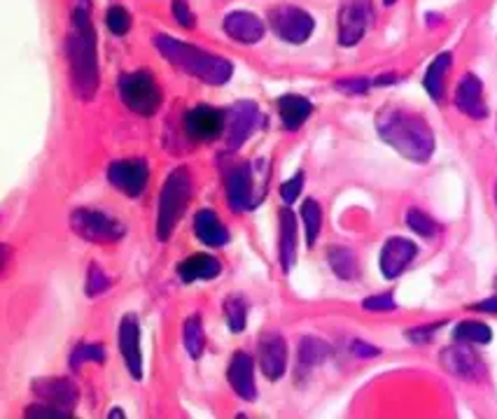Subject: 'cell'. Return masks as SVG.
<instances>
[{"label":"cell","mask_w":497,"mask_h":419,"mask_svg":"<svg viewBox=\"0 0 497 419\" xmlns=\"http://www.w3.org/2000/svg\"><path fill=\"white\" fill-rule=\"evenodd\" d=\"M106 26L112 36L122 37V36H127L129 28H131V16H129V12L124 10V7L112 5V7H108V12H106Z\"/></svg>","instance_id":"cell-34"},{"label":"cell","mask_w":497,"mask_h":419,"mask_svg":"<svg viewBox=\"0 0 497 419\" xmlns=\"http://www.w3.org/2000/svg\"><path fill=\"white\" fill-rule=\"evenodd\" d=\"M271 31L290 45H304L311 37L316 21L306 10L295 5H278L269 12Z\"/></svg>","instance_id":"cell-7"},{"label":"cell","mask_w":497,"mask_h":419,"mask_svg":"<svg viewBox=\"0 0 497 419\" xmlns=\"http://www.w3.org/2000/svg\"><path fill=\"white\" fill-rule=\"evenodd\" d=\"M374 19L371 0H344L339 10V45L341 47H355L365 37L367 28Z\"/></svg>","instance_id":"cell-8"},{"label":"cell","mask_w":497,"mask_h":419,"mask_svg":"<svg viewBox=\"0 0 497 419\" xmlns=\"http://www.w3.org/2000/svg\"><path fill=\"white\" fill-rule=\"evenodd\" d=\"M257 126H260V107L253 100H238L227 112V126H224L229 149L236 152L238 147H243V142L253 136Z\"/></svg>","instance_id":"cell-11"},{"label":"cell","mask_w":497,"mask_h":419,"mask_svg":"<svg viewBox=\"0 0 497 419\" xmlns=\"http://www.w3.org/2000/svg\"><path fill=\"white\" fill-rule=\"evenodd\" d=\"M257 187H254V173L250 163H238L227 173V200L229 208L241 215V212H248V210L257 208V200L260 196L254 194Z\"/></svg>","instance_id":"cell-10"},{"label":"cell","mask_w":497,"mask_h":419,"mask_svg":"<svg viewBox=\"0 0 497 419\" xmlns=\"http://www.w3.org/2000/svg\"><path fill=\"white\" fill-rule=\"evenodd\" d=\"M103 363L106 362V350L101 345H94V342H79L73 352H70V368L79 371L82 363Z\"/></svg>","instance_id":"cell-32"},{"label":"cell","mask_w":497,"mask_h":419,"mask_svg":"<svg viewBox=\"0 0 497 419\" xmlns=\"http://www.w3.org/2000/svg\"><path fill=\"white\" fill-rule=\"evenodd\" d=\"M419 254L416 242L407 240V238H390L381 250V272L386 280H397L411 266V261Z\"/></svg>","instance_id":"cell-16"},{"label":"cell","mask_w":497,"mask_h":419,"mask_svg":"<svg viewBox=\"0 0 497 419\" xmlns=\"http://www.w3.org/2000/svg\"><path fill=\"white\" fill-rule=\"evenodd\" d=\"M182 342H185V350L192 359H202L203 347H206V335H203L202 317H190L182 326Z\"/></svg>","instance_id":"cell-28"},{"label":"cell","mask_w":497,"mask_h":419,"mask_svg":"<svg viewBox=\"0 0 497 419\" xmlns=\"http://www.w3.org/2000/svg\"><path fill=\"white\" fill-rule=\"evenodd\" d=\"M108 417H119V419H122L124 417V413H122V410H119V408H115V410H110V413H108Z\"/></svg>","instance_id":"cell-44"},{"label":"cell","mask_w":497,"mask_h":419,"mask_svg":"<svg viewBox=\"0 0 497 419\" xmlns=\"http://www.w3.org/2000/svg\"><path fill=\"white\" fill-rule=\"evenodd\" d=\"M407 224L413 233H419V236H423V238H434L437 233H440V226H437V221H434L430 215H425L423 210H416V208L409 210Z\"/></svg>","instance_id":"cell-33"},{"label":"cell","mask_w":497,"mask_h":419,"mask_svg":"<svg viewBox=\"0 0 497 419\" xmlns=\"http://www.w3.org/2000/svg\"><path fill=\"white\" fill-rule=\"evenodd\" d=\"M450 63H453V58H450L449 52H444L434 58L432 63H430L428 73H425L423 87L434 103H441V98H444V79H446V73H449V68H450Z\"/></svg>","instance_id":"cell-26"},{"label":"cell","mask_w":497,"mask_h":419,"mask_svg":"<svg viewBox=\"0 0 497 419\" xmlns=\"http://www.w3.org/2000/svg\"><path fill=\"white\" fill-rule=\"evenodd\" d=\"M383 3H386V5H395L397 0H383Z\"/></svg>","instance_id":"cell-45"},{"label":"cell","mask_w":497,"mask_h":419,"mask_svg":"<svg viewBox=\"0 0 497 419\" xmlns=\"http://www.w3.org/2000/svg\"><path fill=\"white\" fill-rule=\"evenodd\" d=\"M108 287H110V280H108L106 272L96 266V263H91L89 272H87V287H85L87 296H89V299H96V296H101L103 291H108Z\"/></svg>","instance_id":"cell-35"},{"label":"cell","mask_w":497,"mask_h":419,"mask_svg":"<svg viewBox=\"0 0 497 419\" xmlns=\"http://www.w3.org/2000/svg\"><path fill=\"white\" fill-rule=\"evenodd\" d=\"M24 414H26V417H37V419H70L73 417V413H70V410L57 408V405H49V404L31 405V408H28Z\"/></svg>","instance_id":"cell-36"},{"label":"cell","mask_w":497,"mask_h":419,"mask_svg":"<svg viewBox=\"0 0 497 419\" xmlns=\"http://www.w3.org/2000/svg\"><path fill=\"white\" fill-rule=\"evenodd\" d=\"M33 393L43 398V404L57 405V408L73 410L79 401L78 384L70 383L68 377H45L33 383Z\"/></svg>","instance_id":"cell-15"},{"label":"cell","mask_w":497,"mask_h":419,"mask_svg":"<svg viewBox=\"0 0 497 419\" xmlns=\"http://www.w3.org/2000/svg\"><path fill=\"white\" fill-rule=\"evenodd\" d=\"M185 133L196 142H212L223 136L227 126V115L211 105H196L185 115Z\"/></svg>","instance_id":"cell-12"},{"label":"cell","mask_w":497,"mask_h":419,"mask_svg":"<svg viewBox=\"0 0 497 419\" xmlns=\"http://www.w3.org/2000/svg\"><path fill=\"white\" fill-rule=\"evenodd\" d=\"M453 338L458 342H474V345H486L492 341L491 326L481 324V322H461L453 329Z\"/></svg>","instance_id":"cell-30"},{"label":"cell","mask_w":497,"mask_h":419,"mask_svg":"<svg viewBox=\"0 0 497 419\" xmlns=\"http://www.w3.org/2000/svg\"><path fill=\"white\" fill-rule=\"evenodd\" d=\"M150 178V168L143 158H127V161H115L108 168V182L122 191L129 199H136L145 191Z\"/></svg>","instance_id":"cell-9"},{"label":"cell","mask_w":497,"mask_h":419,"mask_svg":"<svg viewBox=\"0 0 497 419\" xmlns=\"http://www.w3.org/2000/svg\"><path fill=\"white\" fill-rule=\"evenodd\" d=\"M224 317H227L229 331L241 333V331L248 326V301H245V296L232 293V296L224 301Z\"/></svg>","instance_id":"cell-29"},{"label":"cell","mask_w":497,"mask_h":419,"mask_svg":"<svg viewBox=\"0 0 497 419\" xmlns=\"http://www.w3.org/2000/svg\"><path fill=\"white\" fill-rule=\"evenodd\" d=\"M304 189V173L299 170V173L295 175L292 179H287L285 184L281 187V199L285 205H292L296 199H299V194H302Z\"/></svg>","instance_id":"cell-37"},{"label":"cell","mask_w":497,"mask_h":419,"mask_svg":"<svg viewBox=\"0 0 497 419\" xmlns=\"http://www.w3.org/2000/svg\"><path fill=\"white\" fill-rule=\"evenodd\" d=\"M220 271H223L220 261L215 257H208V254H194V257L178 263V278L185 284L215 280L220 275Z\"/></svg>","instance_id":"cell-21"},{"label":"cell","mask_w":497,"mask_h":419,"mask_svg":"<svg viewBox=\"0 0 497 419\" xmlns=\"http://www.w3.org/2000/svg\"><path fill=\"white\" fill-rule=\"evenodd\" d=\"M329 352L332 350L325 341H320L316 335H304L302 342H299V354H296V373L308 375L313 368L327 362Z\"/></svg>","instance_id":"cell-24"},{"label":"cell","mask_w":497,"mask_h":419,"mask_svg":"<svg viewBox=\"0 0 497 419\" xmlns=\"http://www.w3.org/2000/svg\"><path fill=\"white\" fill-rule=\"evenodd\" d=\"M192 199V173L187 166H178L166 178L161 194H159V215H157V236L159 240H169L173 236L175 226L181 224L185 215L187 203Z\"/></svg>","instance_id":"cell-4"},{"label":"cell","mask_w":497,"mask_h":419,"mask_svg":"<svg viewBox=\"0 0 497 419\" xmlns=\"http://www.w3.org/2000/svg\"><path fill=\"white\" fill-rule=\"evenodd\" d=\"M296 261V217L285 205L281 212V266L283 271L290 272Z\"/></svg>","instance_id":"cell-25"},{"label":"cell","mask_w":497,"mask_h":419,"mask_svg":"<svg viewBox=\"0 0 497 419\" xmlns=\"http://www.w3.org/2000/svg\"><path fill=\"white\" fill-rule=\"evenodd\" d=\"M365 310H374V312H386V310H395L397 303L392 299V293H381V296H369L362 303Z\"/></svg>","instance_id":"cell-40"},{"label":"cell","mask_w":497,"mask_h":419,"mask_svg":"<svg viewBox=\"0 0 497 419\" xmlns=\"http://www.w3.org/2000/svg\"><path fill=\"white\" fill-rule=\"evenodd\" d=\"M495 205H497V182H495Z\"/></svg>","instance_id":"cell-46"},{"label":"cell","mask_w":497,"mask_h":419,"mask_svg":"<svg viewBox=\"0 0 497 419\" xmlns=\"http://www.w3.org/2000/svg\"><path fill=\"white\" fill-rule=\"evenodd\" d=\"M66 54L70 66V87L79 100L96 98L101 70H98V52H96V28L91 24L89 0H75L70 16V33L66 40Z\"/></svg>","instance_id":"cell-1"},{"label":"cell","mask_w":497,"mask_h":419,"mask_svg":"<svg viewBox=\"0 0 497 419\" xmlns=\"http://www.w3.org/2000/svg\"><path fill=\"white\" fill-rule=\"evenodd\" d=\"M223 28L233 42H241V45H257L264 37V24L260 16L245 10H236L224 16Z\"/></svg>","instance_id":"cell-19"},{"label":"cell","mask_w":497,"mask_h":419,"mask_svg":"<svg viewBox=\"0 0 497 419\" xmlns=\"http://www.w3.org/2000/svg\"><path fill=\"white\" fill-rule=\"evenodd\" d=\"M227 380L232 384V389L236 392L238 398L243 401H254L257 398V384H254V366L253 356L245 354V352H236L232 356L227 368Z\"/></svg>","instance_id":"cell-20"},{"label":"cell","mask_w":497,"mask_h":419,"mask_svg":"<svg viewBox=\"0 0 497 419\" xmlns=\"http://www.w3.org/2000/svg\"><path fill=\"white\" fill-rule=\"evenodd\" d=\"M474 310H481V312H497V296H492V299L481 301V303L471 305Z\"/></svg>","instance_id":"cell-43"},{"label":"cell","mask_w":497,"mask_h":419,"mask_svg":"<svg viewBox=\"0 0 497 419\" xmlns=\"http://www.w3.org/2000/svg\"><path fill=\"white\" fill-rule=\"evenodd\" d=\"M173 16L182 28H190L192 31L196 26V16L190 10V5H187V0H173Z\"/></svg>","instance_id":"cell-38"},{"label":"cell","mask_w":497,"mask_h":419,"mask_svg":"<svg viewBox=\"0 0 497 419\" xmlns=\"http://www.w3.org/2000/svg\"><path fill=\"white\" fill-rule=\"evenodd\" d=\"M313 112V103L304 96L285 94L278 98V115H281L283 126L287 131H296L299 126L306 124V119Z\"/></svg>","instance_id":"cell-23"},{"label":"cell","mask_w":497,"mask_h":419,"mask_svg":"<svg viewBox=\"0 0 497 419\" xmlns=\"http://www.w3.org/2000/svg\"><path fill=\"white\" fill-rule=\"evenodd\" d=\"M70 229L78 233L82 240L98 242V245H108V242L122 240L127 229L122 221H117L115 217H108L101 210L78 208L70 215Z\"/></svg>","instance_id":"cell-6"},{"label":"cell","mask_w":497,"mask_h":419,"mask_svg":"<svg viewBox=\"0 0 497 419\" xmlns=\"http://www.w3.org/2000/svg\"><path fill=\"white\" fill-rule=\"evenodd\" d=\"M441 326H444V322H437V324H430V326H416V329L407 331V338L411 342H430Z\"/></svg>","instance_id":"cell-41"},{"label":"cell","mask_w":497,"mask_h":419,"mask_svg":"<svg viewBox=\"0 0 497 419\" xmlns=\"http://www.w3.org/2000/svg\"><path fill=\"white\" fill-rule=\"evenodd\" d=\"M376 131L386 145L413 163H425L434 154V133L423 117L402 107H383L376 117Z\"/></svg>","instance_id":"cell-2"},{"label":"cell","mask_w":497,"mask_h":419,"mask_svg":"<svg viewBox=\"0 0 497 419\" xmlns=\"http://www.w3.org/2000/svg\"><path fill=\"white\" fill-rule=\"evenodd\" d=\"M196 238L208 247H224L229 242V230L212 210H199L194 215Z\"/></svg>","instance_id":"cell-22"},{"label":"cell","mask_w":497,"mask_h":419,"mask_svg":"<svg viewBox=\"0 0 497 419\" xmlns=\"http://www.w3.org/2000/svg\"><path fill=\"white\" fill-rule=\"evenodd\" d=\"M327 261L329 268L334 271V275L339 280L353 282V280L360 278V263H357L355 251L348 250V247H332V250L327 251Z\"/></svg>","instance_id":"cell-27"},{"label":"cell","mask_w":497,"mask_h":419,"mask_svg":"<svg viewBox=\"0 0 497 419\" xmlns=\"http://www.w3.org/2000/svg\"><path fill=\"white\" fill-rule=\"evenodd\" d=\"M119 98L136 115L154 117L161 105V89L148 70L124 73L119 77Z\"/></svg>","instance_id":"cell-5"},{"label":"cell","mask_w":497,"mask_h":419,"mask_svg":"<svg viewBox=\"0 0 497 419\" xmlns=\"http://www.w3.org/2000/svg\"><path fill=\"white\" fill-rule=\"evenodd\" d=\"M371 84H376V79H374V82H371V79H365V77H357V79H341V82H337V89L346 91V94L362 96V94H367V89H369Z\"/></svg>","instance_id":"cell-39"},{"label":"cell","mask_w":497,"mask_h":419,"mask_svg":"<svg viewBox=\"0 0 497 419\" xmlns=\"http://www.w3.org/2000/svg\"><path fill=\"white\" fill-rule=\"evenodd\" d=\"M119 352L133 380H143V352H140V326L136 314H124L119 324Z\"/></svg>","instance_id":"cell-14"},{"label":"cell","mask_w":497,"mask_h":419,"mask_svg":"<svg viewBox=\"0 0 497 419\" xmlns=\"http://www.w3.org/2000/svg\"><path fill=\"white\" fill-rule=\"evenodd\" d=\"M441 366L455 377H462V380H479L483 373L481 362L479 356L465 345V342H458L453 347H446L441 352Z\"/></svg>","instance_id":"cell-17"},{"label":"cell","mask_w":497,"mask_h":419,"mask_svg":"<svg viewBox=\"0 0 497 419\" xmlns=\"http://www.w3.org/2000/svg\"><path fill=\"white\" fill-rule=\"evenodd\" d=\"M302 220H304V230H306V245H316L317 236H320V229H323V208L320 203L313 199H306L302 205Z\"/></svg>","instance_id":"cell-31"},{"label":"cell","mask_w":497,"mask_h":419,"mask_svg":"<svg viewBox=\"0 0 497 419\" xmlns=\"http://www.w3.org/2000/svg\"><path fill=\"white\" fill-rule=\"evenodd\" d=\"M257 362H260L262 375L271 383L281 380L287 368V342L281 333H264L257 342Z\"/></svg>","instance_id":"cell-13"},{"label":"cell","mask_w":497,"mask_h":419,"mask_svg":"<svg viewBox=\"0 0 497 419\" xmlns=\"http://www.w3.org/2000/svg\"><path fill=\"white\" fill-rule=\"evenodd\" d=\"M154 45L161 52V56L181 70V73L192 75V77L202 79V82L211 84V87H223L232 79L233 66L227 58L217 56V54L199 49L194 45H185V42L175 40L171 36H157Z\"/></svg>","instance_id":"cell-3"},{"label":"cell","mask_w":497,"mask_h":419,"mask_svg":"<svg viewBox=\"0 0 497 419\" xmlns=\"http://www.w3.org/2000/svg\"><path fill=\"white\" fill-rule=\"evenodd\" d=\"M455 107L471 119H486L488 105L483 103V84L474 73H467L455 89Z\"/></svg>","instance_id":"cell-18"},{"label":"cell","mask_w":497,"mask_h":419,"mask_svg":"<svg viewBox=\"0 0 497 419\" xmlns=\"http://www.w3.org/2000/svg\"><path fill=\"white\" fill-rule=\"evenodd\" d=\"M350 350H353V354L362 356V359H367V356H378V350L371 345H367V342L362 341H355L353 345H350Z\"/></svg>","instance_id":"cell-42"}]
</instances>
